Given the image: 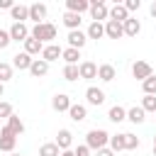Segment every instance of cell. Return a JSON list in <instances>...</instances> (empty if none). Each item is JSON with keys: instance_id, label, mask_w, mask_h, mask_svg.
<instances>
[{"instance_id": "cell-30", "label": "cell", "mask_w": 156, "mask_h": 156, "mask_svg": "<svg viewBox=\"0 0 156 156\" xmlns=\"http://www.w3.org/2000/svg\"><path fill=\"white\" fill-rule=\"evenodd\" d=\"M110 149H112V154H117V151H122L124 149V134H115V136H110Z\"/></svg>"}, {"instance_id": "cell-37", "label": "cell", "mask_w": 156, "mask_h": 156, "mask_svg": "<svg viewBox=\"0 0 156 156\" xmlns=\"http://www.w3.org/2000/svg\"><path fill=\"white\" fill-rule=\"evenodd\" d=\"M10 115H12V105H10V102H2V100H0V117H5V119H7Z\"/></svg>"}, {"instance_id": "cell-4", "label": "cell", "mask_w": 156, "mask_h": 156, "mask_svg": "<svg viewBox=\"0 0 156 156\" xmlns=\"http://www.w3.org/2000/svg\"><path fill=\"white\" fill-rule=\"evenodd\" d=\"M7 32H10V39H12V41H24V39L29 37V29H27L24 22H15Z\"/></svg>"}, {"instance_id": "cell-20", "label": "cell", "mask_w": 156, "mask_h": 156, "mask_svg": "<svg viewBox=\"0 0 156 156\" xmlns=\"http://www.w3.org/2000/svg\"><path fill=\"white\" fill-rule=\"evenodd\" d=\"M66 7H68V12L80 15V12L90 10V2H88V0H66Z\"/></svg>"}, {"instance_id": "cell-18", "label": "cell", "mask_w": 156, "mask_h": 156, "mask_svg": "<svg viewBox=\"0 0 156 156\" xmlns=\"http://www.w3.org/2000/svg\"><path fill=\"white\" fill-rule=\"evenodd\" d=\"M115 76H117L115 66H110V63H102V66H98V78H100V80L110 83V80H115Z\"/></svg>"}, {"instance_id": "cell-26", "label": "cell", "mask_w": 156, "mask_h": 156, "mask_svg": "<svg viewBox=\"0 0 156 156\" xmlns=\"http://www.w3.org/2000/svg\"><path fill=\"white\" fill-rule=\"evenodd\" d=\"M68 115H71V119H73V122H83V119L88 117L85 107H83V105H73V102H71V107H68Z\"/></svg>"}, {"instance_id": "cell-12", "label": "cell", "mask_w": 156, "mask_h": 156, "mask_svg": "<svg viewBox=\"0 0 156 156\" xmlns=\"http://www.w3.org/2000/svg\"><path fill=\"white\" fill-rule=\"evenodd\" d=\"M44 17H46V5H41V2L29 5V20H34V24H41Z\"/></svg>"}, {"instance_id": "cell-27", "label": "cell", "mask_w": 156, "mask_h": 156, "mask_svg": "<svg viewBox=\"0 0 156 156\" xmlns=\"http://www.w3.org/2000/svg\"><path fill=\"white\" fill-rule=\"evenodd\" d=\"M107 119H112V122L117 124V122L127 119V110H124V107H119V105H115V107H110V112H107Z\"/></svg>"}, {"instance_id": "cell-36", "label": "cell", "mask_w": 156, "mask_h": 156, "mask_svg": "<svg viewBox=\"0 0 156 156\" xmlns=\"http://www.w3.org/2000/svg\"><path fill=\"white\" fill-rule=\"evenodd\" d=\"M63 78L66 80H78L80 76H78V66H66L63 68Z\"/></svg>"}, {"instance_id": "cell-14", "label": "cell", "mask_w": 156, "mask_h": 156, "mask_svg": "<svg viewBox=\"0 0 156 156\" xmlns=\"http://www.w3.org/2000/svg\"><path fill=\"white\" fill-rule=\"evenodd\" d=\"M61 51H63L61 46H56V44H49V46H44V49H41V58H44L46 63H51V61H56V58L61 56Z\"/></svg>"}, {"instance_id": "cell-32", "label": "cell", "mask_w": 156, "mask_h": 156, "mask_svg": "<svg viewBox=\"0 0 156 156\" xmlns=\"http://www.w3.org/2000/svg\"><path fill=\"white\" fill-rule=\"evenodd\" d=\"M141 110H144V112H156V95H144Z\"/></svg>"}, {"instance_id": "cell-2", "label": "cell", "mask_w": 156, "mask_h": 156, "mask_svg": "<svg viewBox=\"0 0 156 156\" xmlns=\"http://www.w3.org/2000/svg\"><path fill=\"white\" fill-rule=\"evenodd\" d=\"M107 141H110V134H107L105 129H90V132L85 134V146H88V149L100 151V149H105Z\"/></svg>"}, {"instance_id": "cell-41", "label": "cell", "mask_w": 156, "mask_h": 156, "mask_svg": "<svg viewBox=\"0 0 156 156\" xmlns=\"http://www.w3.org/2000/svg\"><path fill=\"white\" fill-rule=\"evenodd\" d=\"M0 10H12V0H0Z\"/></svg>"}, {"instance_id": "cell-19", "label": "cell", "mask_w": 156, "mask_h": 156, "mask_svg": "<svg viewBox=\"0 0 156 156\" xmlns=\"http://www.w3.org/2000/svg\"><path fill=\"white\" fill-rule=\"evenodd\" d=\"M71 141H73V134H71L68 129H61V132L56 134V141H54V144H56L61 151H66V149L71 146Z\"/></svg>"}, {"instance_id": "cell-9", "label": "cell", "mask_w": 156, "mask_h": 156, "mask_svg": "<svg viewBox=\"0 0 156 156\" xmlns=\"http://www.w3.org/2000/svg\"><path fill=\"white\" fill-rule=\"evenodd\" d=\"M105 37H110V39H119V37H124V32H122V22L107 20V22H105Z\"/></svg>"}, {"instance_id": "cell-35", "label": "cell", "mask_w": 156, "mask_h": 156, "mask_svg": "<svg viewBox=\"0 0 156 156\" xmlns=\"http://www.w3.org/2000/svg\"><path fill=\"white\" fill-rule=\"evenodd\" d=\"M10 78H12V66L0 61V83H5V80H10Z\"/></svg>"}, {"instance_id": "cell-40", "label": "cell", "mask_w": 156, "mask_h": 156, "mask_svg": "<svg viewBox=\"0 0 156 156\" xmlns=\"http://www.w3.org/2000/svg\"><path fill=\"white\" fill-rule=\"evenodd\" d=\"M73 154H76V156H90V149H88L85 144H80V146H78V149L73 151Z\"/></svg>"}, {"instance_id": "cell-6", "label": "cell", "mask_w": 156, "mask_h": 156, "mask_svg": "<svg viewBox=\"0 0 156 156\" xmlns=\"http://www.w3.org/2000/svg\"><path fill=\"white\" fill-rule=\"evenodd\" d=\"M85 41H88V37H85L80 29L68 32V46H71V49H78V51H80V49L85 46Z\"/></svg>"}, {"instance_id": "cell-13", "label": "cell", "mask_w": 156, "mask_h": 156, "mask_svg": "<svg viewBox=\"0 0 156 156\" xmlns=\"http://www.w3.org/2000/svg\"><path fill=\"white\" fill-rule=\"evenodd\" d=\"M51 107H54L56 112H68V107H71V98H68V95H63V93H58V95H54Z\"/></svg>"}, {"instance_id": "cell-25", "label": "cell", "mask_w": 156, "mask_h": 156, "mask_svg": "<svg viewBox=\"0 0 156 156\" xmlns=\"http://www.w3.org/2000/svg\"><path fill=\"white\" fill-rule=\"evenodd\" d=\"M85 37H88V39H100V37H105V24H102V22H93V24L88 27Z\"/></svg>"}, {"instance_id": "cell-17", "label": "cell", "mask_w": 156, "mask_h": 156, "mask_svg": "<svg viewBox=\"0 0 156 156\" xmlns=\"http://www.w3.org/2000/svg\"><path fill=\"white\" fill-rule=\"evenodd\" d=\"M29 73L37 76V78H39V76H46V73H49V63H46L44 58H34L32 66H29Z\"/></svg>"}, {"instance_id": "cell-8", "label": "cell", "mask_w": 156, "mask_h": 156, "mask_svg": "<svg viewBox=\"0 0 156 156\" xmlns=\"http://www.w3.org/2000/svg\"><path fill=\"white\" fill-rule=\"evenodd\" d=\"M132 73H134V78H136V80H141V83H144V80L151 76V66H149L146 61H136V63L132 66Z\"/></svg>"}, {"instance_id": "cell-34", "label": "cell", "mask_w": 156, "mask_h": 156, "mask_svg": "<svg viewBox=\"0 0 156 156\" xmlns=\"http://www.w3.org/2000/svg\"><path fill=\"white\" fill-rule=\"evenodd\" d=\"M124 149H129V151L139 149V136H134V134H124Z\"/></svg>"}, {"instance_id": "cell-10", "label": "cell", "mask_w": 156, "mask_h": 156, "mask_svg": "<svg viewBox=\"0 0 156 156\" xmlns=\"http://www.w3.org/2000/svg\"><path fill=\"white\" fill-rule=\"evenodd\" d=\"M85 98H88V105H102L105 102V93L100 90V88H95V85H90L88 90H85Z\"/></svg>"}, {"instance_id": "cell-43", "label": "cell", "mask_w": 156, "mask_h": 156, "mask_svg": "<svg viewBox=\"0 0 156 156\" xmlns=\"http://www.w3.org/2000/svg\"><path fill=\"white\" fill-rule=\"evenodd\" d=\"M58 156H76V154H73V151H71V149H66V151H61V154H58Z\"/></svg>"}, {"instance_id": "cell-24", "label": "cell", "mask_w": 156, "mask_h": 156, "mask_svg": "<svg viewBox=\"0 0 156 156\" xmlns=\"http://www.w3.org/2000/svg\"><path fill=\"white\" fill-rule=\"evenodd\" d=\"M61 58L66 61V66H76V63H78V58H80V51L68 46V49H63V51H61Z\"/></svg>"}, {"instance_id": "cell-42", "label": "cell", "mask_w": 156, "mask_h": 156, "mask_svg": "<svg viewBox=\"0 0 156 156\" xmlns=\"http://www.w3.org/2000/svg\"><path fill=\"white\" fill-rule=\"evenodd\" d=\"M98 156H115V154H112V149H100Z\"/></svg>"}, {"instance_id": "cell-29", "label": "cell", "mask_w": 156, "mask_h": 156, "mask_svg": "<svg viewBox=\"0 0 156 156\" xmlns=\"http://www.w3.org/2000/svg\"><path fill=\"white\" fill-rule=\"evenodd\" d=\"M127 119L134 122V124H141V122H144V110H141V107H132V110H127Z\"/></svg>"}, {"instance_id": "cell-7", "label": "cell", "mask_w": 156, "mask_h": 156, "mask_svg": "<svg viewBox=\"0 0 156 156\" xmlns=\"http://www.w3.org/2000/svg\"><path fill=\"white\" fill-rule=\"evenodd\" d=\"M78 76L85 78V80H93V78H98V66H95L93 61H83V63L78 66Z\"/></svg>"}, {"instance_id": "cell-5", "label": "cell", "mask_w": 156, "mask_h": 156, "mask_svg": "<svg viewBox=\"0 0 156 156\" xmlns=\"http://www.w3.org/2000/svg\"><path fill=\"white\" fill-rule=\"evenodd\" d=\"M15 144H17V136H12L5 127L0 129V151H15Z\"/></svg>"}, {"instance_id": "cell-46", "label": "cell", "mask_w": 156, "mask_h": 156, "mask_svg": "<svg viewBox=\"0 0 156 156\" xmlns=\"http://www.w3.org/2000/svg\"><path fill=\"white\" fill-rule=\"evenodd\" d=\"M154 149H156V136H154Z\"/></svg>"}, {"instance_id": "cell-31", "label": "cell", "mask_w": 156, "mask_h": 156, "mask_svg": "<svg viewBox=\"0 0 156 156\" xmlns=\"http://www.w3.org/2000/svg\"><path fill=\"white\" fill-rule=\"evenodd\" d=\"M61 154V149L54 144V141H49V144H41V149H39V156H58Z\"/></svg>"}, {"instance_id": "cell-15", "label": "cell", "mask_w": 156, "mask_h": 156, "mask_svg": "<svg viewBox=\"0 0 156 156\" xmlns=\"http://www.w3.org/2000/svg\"><path fill=\"white\" fill-rule=\"evenodd\" d=\"M32 61H34V58H32L29 54H24V51H22V54H15V56H12V66H15V68H20V71H24V68L29 71Z\"/></svg>"}, {"instance_id": "cell-23", "label": "cell", "mask_w": 156, "mask_h": 156, "mask_svg": "<svg viewBox=\"0 0 156 156\" xmlns=\"http://www.w3.org/2000/svg\"><path fill=\"white\" fill-rule=\"evenodd\" d=\"M41 49H44V44H41V41H37L34 37H27V39H24V54L34 56V54H39Z\"/></svg>"}, {"instance_id": "cell-1", "label": "cell", "mask_w": 156, "mask_h": 156, "mask_svg": "<svg viewBox=\"0 0 156 156\" xmlns=\"http://www.w3.org/2000/svg\"><path fill=\"white\" fill-rule=\"evenodd\" d=\"M29 37H34L37 41H51V39H56V27L51 24V22H41V24H34L32 27V32H29Z\"/></svg>"}, {"instance_id": "cell-3", "label": "cell", "mask_w": 156, "mask_h": 156, "mask_svg": "<svg viewBox=\"0 0 156 156\" xmlns=\"http://www.w3.org/2000/svg\"><path fill=\"white\" fill-rule=\"evenodd\" d=\"M90 15H93V22H100V20H107L110 17V10L102 0H93L90 2Z\"/></svg>"}, {"instance_id": "cell-38", "label": "cell", "mask_w": 156, "mask_h": 156, "mask_svg": "<svg viewBox=\"0 0 156 156\" xmlns=\"http://www.w3.org/2000/svg\"><path fill=\"white\" fill-rule=\"evenodd\" d=\"M10 32H5V29H0V49H7L10 46Z\"/></svg>"}, {"instance_id": "cell-16", "label": "cell", "mask_w": 156, "mask_h": 156, "mask_svg": "<svg viewBox=\"0 0 156 156\" xmlns=\"http://www.w3.org/2000/svg\"><path fill=\"white\" fill-rule=\"evenodd\" d=\"M110 20H115V22H127V20H129V12L124 10V5H117V2H115V5L110 7Z\"/></svg>"}, {"instance_id": "cell-21", "label": "cell", "mask_w": 156, "mask_h": 156, "mask_svg": "<svg viewBox=\"0 0 156 156\" xmlns=\"http://www.w3.org/2000/svg\"><path fill=\"white\" fill-rule=\"evenodd\" d=\"M10 15H12L15 22H24V20H29V7L27 5H12Z\"/></svg>"}, {"instance_id": "cell-49", "label": "cell", "mask_w": 156, "mask_h": 156, "mask_svg": "<svg viewBox=\"0 0 156 156\" xmlns=\"http://www.w3.org/2000/svg\"><path fill=\"white\" fill-rule=\"evenodd\" d=\"M0 129H2V124H0Z\"/></svg>"}, {"instance_id": "cell-11", "label": "cell", "mask_w": 156, "mask_h": 156, "mask_svg": "<svg viewBox=\"0 0 156 156\" xmlns=\"http://www.w3.org/2000/svg\"><path fill=\"white\" fill-rule=\"evenodd\" d=\"M5 129H7L12 136H20V134L24 132V124H22V119H20L17 115H10V117H7V124H5Z\"/></svg>"}, {"instance_id": "cell-48", "label": "cell", "mask_w": 156, "mask_h": 156, "mask_svg": "<svg viewBox=\"0 0 156 156\" xmlns=\"http://www.w3.org/2000/svg\"><path fill=\"white\" fill-rule=\"evenodd\" d=\"M154 156H156V149H154Z\"/></svg>"}, {"instance_id": "cell-33", "label": "cell", "mask_w": 156, "mask_h": 156, "mask_svg": "<svg viewBox=\"0 0 156 156\" xmlns=\"http://www.w3.org/2000/svg\"><path fill=\"white\" fill-rule=\"evenodd\" d=\"M141 85H144V93H146V95H156V76H154V73H151Z\"/></svg>"}, {"instance_id": "cell-45", "label": "cell", "mask_w": 156, "mask_h": 156, "mask_svg": "<svg viewBox=\"0 0 156 156\" xmlns=\"http://www.w3.org/2000/svg\"><path fill=\"white\" fill-rule=\"evenodd\" d=\"M2 93H5V85H2V83H0V98H2Z\"/></svg>"}, {"instance_id": "cell-44", "label": "cell", "mask_w": 156, "mask_h": 156, "mask_svg": "<svg viewBox=\"0 0 156 156\" xmlns=\"http://www.w3.org/2000/svg\"><path fill=\"white\" fill-rule=\"evenodd\" d=\"M151 15H154V17H156V2H154V5H151Z\"/></svg>"}, {"instance_id": "cell-28", "label": "cell", "mask_w": 156, "mask_h": 156, "mask_svg": "<svg viewBox=\"0 0 156 156\" xmlns=\"http://www.w3.org/2000/svg\"><path fill=\"white\" fill-rule=\"evenodd\" d=\"M63 24L73 32V29H78L80 27V15H76V12H66L63 15Z\"/></svg>"}, {"instance_id": "cell-39", "label": "cell", "mask_w": 156, "mask_h": 156, "mask_svg": "<svg viewBox=\"0 0 156 156\" xmlns=\"http://www.w3.org/2000/svg\"><path fill=\"white\" fill-rule=\"evenodd\" d=\"M139 5H141L139 0H127V2H124V10L132 12V10H139Z\"/></svg>"}, {"instance_id": "cell-47", "label": "cell", "mask_w": 156, "mask_h": 156, "mask_svg": "<svg viewBox=\"0 0 156 156\" xmlns=\"http://www.w3.org/2000/svg\"><path fill=\"white\" fill-rule=\"evenodd\" d=\"M10 156H20V154H10Z\"/></svg>"}, {"instance_id": "cell-22", "label": "cell", "mask_w": 156, "mask_h": 156, "mask_svg": "<svg viewBox=\"0 0 156 156\" xmlns=\"http://www.w3.org/2000/svg\"><path fill=\"white\" fill-rule=\"evenodd\" d=\"M139 29H141V24H139V20H134V17H129L127 22H122V32H124L127 37H136Z\"/></svg>"}]
</instances>
